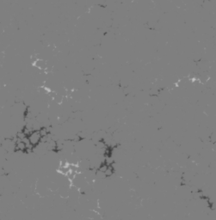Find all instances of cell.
Returning a JSON list of instances; mask_svg holds the SVG:
<instances>
[{"label":"cell","instance_id":"6da1fadb","mask_svg":"<svg viewBox=\"0 0 216 220\" xmlns=\"http://www.w3.org/2000/svg\"><path fill=\"white\" fill-rule=\"evenodd\" d=\"M28 138H29L31 145H34V146H36L37 145H39L40 143V139H41V137H40V132H39V130H35Z\"/></svg>","mask_w":216,"mask_h":220},{"label":"cell","instance_id":"7a4b0ae2","mask_svg":"<svg viewBox=\"0 0 216 220\" xmlns=\"http://www.w3.org/2000/svg\"><path fill=\"white\" fill-rule=\"evenodd\" d=\"M34 65L35 66V68L39 69V70L45 71L47 69V62H46L44 60H41V58H37V60L34 62Z\"/></svg>","mask_w":216,"mask_h":220},{"label":"cell","instance_id":"3957f363","mask_svg":"<svg viewBox=\"0 0 216 220\" xmlns=\"http://www.w3.org/2000/svg\"><path fill=\"white\" fill-rule=\"evenodd\" d=\"M39 132H40V135L41 138H47L48 133H49V131H48V129L47 128V127L42 126L39 129Z\"/></svg>","mask_w":216,"mask_h":220},{"label":"cell","instance_id":"277c9868","mask_svg":"<svg viewBox=\"0 0 216 220\" xmlns=\"http://www.w3.org/2000/svg\"><path fill=\"white\" fill-rule=\"evenodd\" d=\"M113 173H114V168L112 167V166H108L107 170L104 172V176H106V177H110V176H111L113 175Z\"/></svg>","mask_w":216,"mask_h":220},{"label":"cell","instance_id":"5b68a950","mask_svg":"<svg viewBox=\"0 0 216 220\" xmlns=\"http://www.w3.org/2000/svg\"><path fill=\"white\" fill-rule=\"evenodd\" d=\"M107 168H108V165H106L105 163H101L100 166L98 167L97 171H98V172H101V173L104 174V172H105V171L107 170Z\"/></svg>","mask_w":216,"mask_h":220},{"label":"cell","instance_id":"8992f818","mask_svg":"<svg viewBox=\"0 0 216 220\" xmlns=\"http://www.w3.org/2000/svg\"><path fill=\"white\" fill-rule=\"evenodd\" d=\"M16 138L20 139V140H22V139H24L25 138H27V136L23 133V132H22V131H19V132H17Z\"/></svg>","mask_w":216,"mask_h":220}]
</instances>
